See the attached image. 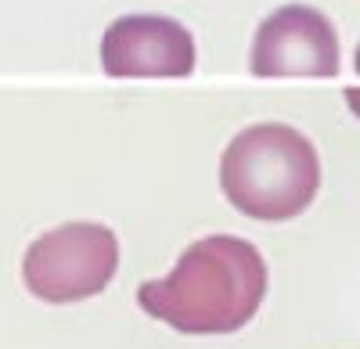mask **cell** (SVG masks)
Wrapping results in <instances>:
<instances>
[{
	"mask_svg": "<svg viewBox=\"0 0 360 349\" xmlns=\"http://www.w3.org/2000/svg\"><path fill=\"white\" fill-rule=\"evenodd\" d=\"M266 259L234 235H209L184 249L176 267L137 288V306L184 335H231L259 313Z\"/></svg>",
	"mask_w": 360,
	"mask_h": 349,
	"instance_id": "1",
	"label": "cell"
},
{
	"mask_svg": "<svg viewBox=\"0 0 360 349\" xmlns=\"http://www.w3.org/2000/svg\"><path fill=\"white\" fill-rule=\"evenodd\" d=\"M220 187L231 206L252 220H292L317 198V148L307 133L285 123L245 126L220 155Z\"/></svg>",
	"mask_w": 360,
	"mask_h": 349,
	"instance_id": "2",
	"label": "cell"
},
{
	"mask_svg": "<svg viewBox=\"0 0 360 349\" xmlns=\"http://www.w3.org/2000/svg\"><path fill=\"white\" fill-rule=\"evenodd\" d=\"M119 270V242L105 223H65L40 235L22 256V281L44 303H79L108 288Z\"/></svg>",
	"mask_w": 360,
	"mask_h": 349,
	"instance_id": "3",
	"label": "cell"
},
{
	"mask_svg": "<svg viewBox=\"0 0 360 349\" xmlns=\"http://www.w3.org/2000/svg\"><path fill=\"white\" fill-rule=\"evenodd\" d=\"M249 72L263 79H328L339 72V33L328 15L307 4H288L266 15L252 37Z\"/></svg>",
	"mask_w": 360,
	"mask_h": 349,
	"instance_id": "4",
	"label": "cell"
},
{
	"mask_svg": "<svg viewBox=\"0 0 360 349\" xmlns=\"http://www.w3.org/2000/svg\"><path fill=\"white\" fill-rule=\"evenodd\" d=\"M101 69L115 79H180L195 72V40L176 18L127 15L105 29Z\"/></svg>",
	"mask_w": 360,
	"mask_h": 349,
	"instance_id": "5",
	"label": "cell"
},
{
	"mask_svg": "<svg viewBox=\"0 0 360 349\" xmlns=\"http://www.w3.org/2000/svg\"><path fill=\"white\" fill-rule=\"evenodd\" d=\"M346 105L353 108V115H360V86H349L346 91Z\"/></svg>",
	"mask_w": 360,
	"mask_h": 349,
	"instance_id": "6",
	"label": "cell"
},
{
	"mask_svg": "<svg viewBox=\"0 0 360 349\" xmlns=\"http://www.w3.org/2000/svg\"><path fill=\"white\" fill-rule=\"evenodd\" d=\"M353 69H356V76H360V44H356V54H353Z\"/></svg>",
	"mask_w": 360,
	"mask_h": 349,
	"instance_id": "7",
	"label": "cell"
}]
</instances>
